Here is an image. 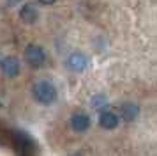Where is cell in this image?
<instances>
[{
    "label": "cell",
    "mask_w": 157,
    "mask_h": 156,
    "mask_svg": "<svg viewBox=\"0 0 157 156\" xmlns=\"http://www.w3.org/2000/svg\"><path fill=\"white\" fill-rule=\"evenodd\" d=\"M32 96L41 105H51L57 99V89H55L53 84L46 82V80H41V82L32 85Z\"/></svg>",
    "instance_id": "6da1fadb"
},
{
    "label": "cell",
    "mask_w": 157,
    "mask_h": 156,
    "mask_svg": "<svg viewBox=\"0 0 157 156\" xmlns=\"http://www.w3.org/2000/svg\"><path fill=\"white\" fill-rule=\"evenodd\" d=\"M25 60H27V64H29L30 68L39 69L44 64V60H46V53H44V50L41 48V46H37V44H29L27 50H25Z\"/></svg>",
    "instance_id": "7a4b0ae2"
},
{
    "label": "cell",
    "mask_w": 157,
    "mask_h": 156,
    "mask_svg": "<svg viewBox=\"0 0 157 156\" xmlns=\"http://www.w3.org/2000/svg\"><path fill=\"white\" fill-rule=\"evenodd\" d=\"M71 128L76 133H83L90 128V117L85 112H76L71 117Z\"/></svg>",
    "instance_id": "3957f363"
},
{
    "label": "cell",
    "mask_w": 157,
    "mask_h": 156,
    "mask_svg": "<svg viewBox=\"0 0 157 156\" xmlns=\"http://www.w3.org/2000/svg\"><path fill=\"white\" fill-rule=\"evenodd\" d=\"M2 73L7 78H16L20 75V62L16 57H4L2 59Z\"/></svg>",
    "instance_id": "277c9868"
},
{
    "label": "cell",
    "mask_w": 157,
    "mask_h": 156,
    "mask_svg": "<svg viewBox=\"0 0 157 156\" xmlns=\"http://www.w3.org/2000/svg\"><path fill=\"white\" fill-rule=\"evenodd\" d=\"M67 68L71 71H74V73H81V71L86 69V57L83 55V53H78V51H74V53H71V55L67 57Z\"/></svg>",
    "instance_id": "5b68a950"
},
{
    "label": "cell",
    "mask_w": 157,
    "mask_h": 156,
    "mask_svg": "<svg viewBox=\"0 0 157 156\" xmlns=\"http://www.w3.org/2000/svg\"><path fill=\"white\" fill-rule=\"evenodd\" d=\"M20 18H21L23 23H27V25H32V23H36L37 18H39V13H37V7L34 4H23V7L20 9Z\"/></svg>",
    "instance_id": "8992f818"
},
{
    "label": "cell",
    "mask_w": 157,
    "mask_h": 156,
    "mask_svg": "<svg viewBox=\"0 0 157 156\" xmlns=\"http://www.w3.org/2000/svg\"><path fill=\"white\" fill-rule=\"evenodd\" d=\"M99 124L104 129H115L118 126V115L115 112H111V110H104L99 115Z\"/></svg>",
    "instance_id": "52a82bcc"
},
{
    "label": "cell",
    "mask_w": 157,
    "mask_h": 156,
    "mask_svg": "<svg viewBox=\"0 0 157 156\" xmlns=\"http://www.w3.org/2000/svg\"><path fill=\"white\" fill-rule=\"evenodd\" d=\"M138 113H140V108H138L136 103H125V105H122V117H124V121L132 122L138 117Z\"/></svg>",
    "instance_id": "ba28073f"
},
{
    "label": "cell",
    "mask_w": 157,
    "mask_h": 156,
    "mask_svg": "<svg viewBox=\"0 0 157 156\" xmlns=\"http://www.w3.org/2000/svg\"><path fill=\"white\" fill-rule=\"evenodd\" d=\"M95 108L97 106H102V105H106V98L104 96H99V98H94V103H92Z\"/></svg>",
    "instance_id": "9c48e42d"
},
{
    "label": "cell",
    "mask_w": 157,
    "mask_h": 156,
    "mask_svg": "<svg viewBox=\"0 0 157 156\" xmlns=\"http://www.w3.org/2000/svg\"><path fill=\"white\" fill-rule=\"evenodd\" d=\"M41 6H51V4H55V0H37Z\"/></svg>",
    "instance_id": "30bf717a"
},
{
    "label": "cell",
    "mask_w": 157,
    "mask_h": 156,
    "mask_svg": "<svg viewBox=\"0 0 157 156\" xmlns=\"http://www.w3.org/2000/svg\"><path fill=\"white\" fill-rule=\"evenodd\" d=\"M18 2H23V0H7L6 4H7V7H14L16 4H18Z\"/></svg>",
    "instance_id": "8fae6325"
},
{
    "label": "cell",
    "mask_w": 157,
    "mask_h": 156,
    "mask_svg": "<svg viewBox=\"0 0 157 156\" xmlns=\"http://www.w3.org/2000/svg\"><path fill=\"white\" fill-rule=\"evenodd\" d=\"M71 156H83V154H79V153H74V154H71Z\"/></svg>",
    "instance_id": "7c38bea8"
}]
</instances>
